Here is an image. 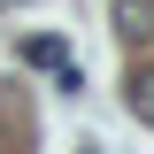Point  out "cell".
Instances as JSON below:
<instances>
[{
	"label": "cell",
	"mask_w": 154,
	"mask_h": 154,
	"mask_svg": "<svg viewBox=\"0 0 154 154\" xmlns=\"http://www.w3.org/2000/svg\"><path fill=\"white\" fill-rule=\"evenodd\" d=\"M108 23H116V38H154V0H108Z\"/></svg>",
	"instance_id": "cell-1"
},
{
	"label": "cell",
	"mask_w": 154,
	"mask_h": 154,
	"mask_svg": "<svg viewBox=\"0 0 154 154\" xmlns=\"http://www.w3.org/2000/svg\"><path fill=\"white\" fill-rule=\"evenodd\" d=\"M123 108H131L139 123H154V69H131V85H123Z\"/></svg>",
	"instance_id": "cell-2"
},
{
	"label": "cell",
	"mask_w": 154,
	"mask_h": 154,
	"mask_svg": "<svg viewBox=\"0 0 154 154\" xmlns=\"http://www.w3.org/2000/svg\"><path fill=\"white\" fill-rule=\"evenodd\" d=\"M0 8H23V0H0Z\"/></svg>",
	"instance_id": "cell-3"
}]
</instances>
